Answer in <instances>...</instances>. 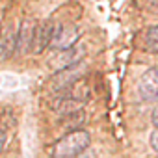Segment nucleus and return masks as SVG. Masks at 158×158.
Here are the masks:
<instances>
[{"label":"nucleus","instance_id":"f8f14e48","mask_svg":"<svg viewBox=\"0 0 158 158\" xmlns=\"http://www.w3.org/2000/svg\"><path fill=\"white\" fill-rule=\"evenodd\" d=\"M151 121H152L154 127H158V106L152 110V114H151Z\"/></svg>","mask_w":158,"mask_h":158},{"label":"nucleus","instance_id":"6e6552de","mask_svg":"<svg viewBox=\"0 0 158 158\" xmlns=\"http://www.w3.org/2000/svg\"><path fill=\"white\" fill-rule=\"evenodd\" d=\"M15 39H17L15 30H8L2 37H0V61L6 60L11 52H15Z\"/></svg>","mask_w":158,"mask_h":158},{"label":"nucleus","instance_id":"f03ea898","mask_svg":"<svg viewBox=\"0 0 158 158\" xmlns=\"http://www.w3.org/2000/svg\"><path fill=\"white\" fill-rule=\"evenodd\" d=\"M84 69H86V63L84 61H76L74 65L71 67H65L58 73L52 74V78L47 82L48 89L52 93H61V91H67L69 88H73L78 80H82L84 76Z\"/></svg>","mask_w":158,"mask_h":158},{"label":"nucleus","instance_id":"f257e3e1","mask_svg":"<svg viewBox=\"0 0 158 158\" xmlns=\"http://www.w3.org/2000/svg\"><path fill=\"white\" fill-rule=\"evenodd\" d=\"M89 145H91V136L88 130L84 128L71 130L50 147V156L52 158H76L82 152H86Z\"/></svg>","mask_w":158,"mask_h":158},{"label":"nucleus","instance_id":"7ed1b4c3","mask_svg":"<svg viewBox=\"0 0 158 158\" xmlns=\"http://www.w3.org/2000/svg\"><path fill=\"white\" fill-rule=\"evenodd\" d=\"M78 39H80V30H78V26H74V24H61V26L54 28V35H52L50 47L54 50L73 48Z\"/></svg>","mask_w":158,"mask_h":158},{"label":"nucleus","instance_id":"20e7f679","mask_svg":"<svg viewBox=\"0 0 158 158\" xmlns=\"http://www.w3.org/2000/svg\"><path fill=\"white\" fill-rule=\"evenodd\" d=\"M34 35H35V23L30 19H24L17 30V39H15V50L17 54L24 56L32 52L34 47Z\"/></svg>","mask_w":158,"mask_h":158},{"label":"nucleus","instance_id":"9d476101","mask_svg":"<svg viewBox=\"0 0 158 158\" xmlns=\"http://www.w3.org/2000/svg\"><path fill=\"white\" fill-rule=\"evenodd\" d=\"M149 143H151V147L158 152V127H154V130L151 132V138H149Z\"/></svg>","mask_w":158,"mask_h":158},{"label":"nucleus","instance_id":"0eeeda50","mask_svg":"<svg viewBox=\"0 0 158 158\" xmlns=\"http://www.w3.org/2000/svg\"><path fill=\"white\" fill-rule=\"evenodd\" d=\"M54 24L52 23H39L35 26V35H34V47H32V52L34 54H41L45 52L47 47H50L52 43V35H54Z\"/></svg>","mask_w":158,"mask_h":158},{"label":"nucleus","instance_id":"1a4fd4ad","mask_svg":"<svg viewBox=\"0 0 158 158\" xmlns=\"http://www.w3.org/2000/svg\"><path fill=\"white\" fill-rule=\"evenodd\" d=\"M143 48L149 52L158 54V24L149 26L143 32Z\"/></svg>","mask_w":158,"mask_h":158},{"label":"nucleus","instance_id":"39448f33","mask_svg":"<svg viewBox=\"0 0 158 158\" xmlns=\"http://www.w3.org/2000/svg\"><path fill=\"white\" fill-rule=\"evenodd\" d=\"M138 91L145 101H158V69L152 67L145 71L139 78Z\"/></svg>","mask_w":158,"mask_h":158},{"label":"nucleus","instance_id":"ddd939ff","mask_svg":"<svg viewBox=\"0 0 158 158\" xmlns=\"http://www.w3.org/2000/svg\"><path fill=\"white\" fill-rule=\"evenodd\" d=\"M151 6H152L156 11H158V0H151Z\"/></svg>","mask_w":158,"mask_h":158},{"label":"nucleus","instance_id":"423d86ee","mask_svg":"<svg viewBox=\"0 0 158 158\" xmlns=\"http://www.w3.org/2000/svg\"><path fill=\"white\" fill-rule=\"evenodd\" d=\"M76 61H80V50L76 47L73 48H65V50H56L50 58H48V65L54 73L65 69V67H71L74 65Z\"/></svg>","mask_w":158,"mask_h":158},{"label":"nucleus","instance_id":"9b49d317","mask_svg":"<svg viewBox=\"0 0 158 158\" xmlns=\"http://www.w3.org/2000/svg\"><path fill=\"white\" fill-rule=\"evenodd\" d=\"M6 141H8L6 132H4V130H0V154H2V151H4V147H6Z\"/></svg>","mask_w":158,"mask_h":158}]
</instances>
